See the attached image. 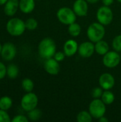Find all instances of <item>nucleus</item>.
Listing matches in <instances>:
<instances>
[{"mask_svg":"<svg viewBox=\"0 0 121 122\" xmlns=\"http://www.w3.org/2000/svg\"><path fill=\"white\" fill-rule=\"evenodd\" d=\"M35 1H39V0H35Z\"/></svg>","mask_w":121,"mask_h":122,"instance_id":"4c0bfd02","label":"nucleus"},{"mask_svg":"<svg viewBox=\"0 0 121 122\" xmlns=\"http://www.w3.org/2000/svg\"><path fill=\"white\" fill-rule=\"evenodd\" d=\"M99 85L103 90H111L115 86V78L110 73L102 74L98 79Z\"/></svg>","mask_w":121,"mask_h":122,"instance_id":"9b49d317","label":"nucleus"},{"mask_svg":"<svg viewBox=\"0 0 121 122\" xmlns=\"http://www.w3.org/2000/svg\"><path fill=\"white\" fill-rule=\"evenodd\" d=\"M73 10L78 16H86L88 11V3L86 0H76L73 4Z\"/></svg>","mask_w":121,"mask_h":122,"instance_id":"ddd939ff","label":"nucleus"},{"mask_svg":"<svg viewBox=\"0 0 121 122\" xmlns=\"http://www.w3.org/2000/svg\"><path fill=\"white\" fill-rule=\"evenodd\" d=\"M117 1H118L119 3H121V0H117Z\"/></svg>","mask_w":121,"mask_h":122,"instance_id":"e433bc0d","label":"nucleus"},{"mask_svg":"<svg viewBox=\"0 0 121 122\" xmlns=\"http://www.w3.org/2000/svg\"><path fill=\"white\" fill-rule=\"evenodd\" d=\"M35 6V0H19V9L24 14L31 13Z\"/></svg>","mask_w":121,"mask_h":122,"instance_id":"dca6fc26","label":"nucleus"},{"mask_svg":"<svg viewBox=\"0 0 121 122\" xmlns=\"http://www.w3.org/2000/svg\"><path fill=\"white\" fill-rule=\"evenodd\" d=\"M29 119L27 117L23 114H18L13 117L11 122H29Z\"/></svg>","mask_w":121,"mask_h":122,"instance_id":"c85d7f7f","label":"nucleus"},{"mask_svg":"<svg viewBox=\"0 0 121 122\" xmlns=\"http://www.w3.org/2000/svg\"><path fill=\"white\" fill-rule=\"evenodd\" d=\"M68 32L72 37H77L81 34V27L79 25V24H78L75 21L68 25Z\"/></svg>","mask_w":121,"mask_h":122,"instance_id":"aec40b11","label":"nucleus"},{"mask_svg":"<svg viewBox=\"0 0 121 122\" xmlns=\"http://www.w3.org/2000/svg\"><path fill=\"white\" fill-rule=\"evenodd\" d=\"M26 29L29 31H34L38 27V21L34 18H29L25 21Z\"/></svg>","mask_w":121,"mask_h":122,"instance_id":"393cba45","label":"nucleus"},{"mask_svg":"<svg viewBox=\"0 0 121 122\" xmlns=\"http://www.w3.org/2000/svg\"><path fill=\"white\" fill-rule=\"evenodd\" d=\"M63 52L68 57L73 56L78 52V44L77 41L73 39H68L63 44Z\"/></svg>","mask_w":121,"mask_h":122,"instance_id":"2eb2a0df","label":"nucleus"},{"mask_svg":"<svg viewBox=\"0 0 121 122\" xmlns=\"http://www.w3.org/2000/svg\"><path fill=\"white\" fill-rule=\"evenodd\" d=\"M96 19L99 23L104 26L109 25L113 19V13L112 9L108 6H101L96 12Z\"/></svg>","mask_w":121,"mask_h":122,"instance_id":"0eeeda50","label":"nucleus"},{"mask_svg":"<svg viewBox=\"0 0 121 122\" xmlns=\"http://www.w3.org/2000/svg\"><path fill=\"white\" fill-rule=\"evenodd\" d=\"M42 116V112L39 109L35 108L33 110L30 111L28 112V118L30 121H33V122H36L38 121L41 119Z\"/></svg>","mask_w":121,"mask_h":122,"instance_id":"b1692460","label":"nucleus"},{"mask_svg":"<svg viewBox=\"0 0 121 122\" xmlns=\"http://www.w3.org/2000/svg\"><path fill=\"white\" fill-rule=\"evenodd\" d=\"M105 34H106L105 26L101 24L98 21L91 24L88 27L87 36L88 39L93 43L102 40Z\"/></svg>","mask_w":121,"mask_h":122,"instance_id":"7ed1b4c3","label":"nucleus"},{"mask_svg":"<svg viewBox=\"0 0 121 122\" xmlns=\"http://www.w3.org/2000/svg\"><path fill=\"white\" fill-rule=\"evenodd\" d=\"M56 16L58 20L64 25H69L76 20V14L73 11V9L67 6L60 8L56 12Z\"/></svg>","mask_w":121,"mask_h":122,"instance_id":"20e7f679","label":"nucleus"},{"mask_svg":"<svg viewBox=\"0 0 121 122\" xmlns=\"http://www.w3.org/2000/svg\"><path fill=\"white\" fill-rule=\"evenodd\" d=\"M1 49H2V44L0 43V54H1Z\"/></svg>","mask_w":121,"mask_h":122,"instance_id":"c9c22d12","label":"nucleus"},{"mask_svg":"<svg viewBox=\"0 0 121 122\" xmlns=\"http://www.w3.org/2000/svg\"><path fill=\"white\" fill-rule=\"evenodd\" d=\"M101 1H102V3L103 5L108 6H110L114 2V0H101Z\"/></svg>","mask_w":121,"mask_h":122,"instance_id":"2f4dec72","label":"nucleus"},{"mask_svg":"<svg viewBox=\"0 0 121 122\" xmlns=\"http://www.w3.org/2000/svg\"><path fill=\"white\" fill-rule=\"evenodd\" d=\"M88 112L93 118L98 119L105 116L106 112V104L101 99H94L89 104Z\"/></svg>","mask_w":121,"mask_h":122,"instance_id":"39448f33","label":"nucleus"},{"mask_svg":"<svg viewBox=\"0 0 121 122\" xmlns=\"http://www.w3.org/2000/svg\"><path fill=\"white\" fill-rule=\"evenodd\" d=\"M98 121L100 122H108V118H106L105 116H103V117H101V118H99L98 119Z\"/></svg>","mask_w":121,"mask_h":122,"instance_id":"473e14b6","label":"nucleus"},{"mask_svg":"<svg viewBox=\"0 0 121 122\" xmlns=\"http://www.w3.org/2000/svg\"><path fill=\"white\" fill-rule=\"evenodd\" d=\"M112 47L113 50L121 52V34L117 35L115 36L112 41Z\"/></svg>","mask_w":121,"mask_h":122,"instance_id":"a878e982","label":"nucleus"},{"mask_svg":"<svg viewBox=\"0 0 121 122\" xmlns=\"http://www.w3.org/2000/svg\"><path fill=\"white\" fill-rule=\"evenodd\" d=\"M56 52V45L53 39L49 37L43 39L38 45V53L44 59L53 57Z\"/></svg>","mask_w":121,"mask_h":122,"instance_id":"f257e3e1","label":"nucleus"},{"mask_svg":"<svg viewBox=\"0 0 121 122\" xmlns=\"http://www.w3.org/2000/svg\"><path fill=\"white\" fill-rule=\"evenodd\" d=\"M99 0H86V1L89 4H96Z\"/></svg>","mask_w":121,"mask_h":122,"instance_id":"72a5a7b5","label":"nucleus"},{"mask_svg":"<svg viewBox=\"0 0 121 122\" xmlns=\"http://www.w3.org/2000/svg\"><path fill=\"white\" fill-rule=\"evenodd\" d=\"M66 56V54H65V53H64L63 51H56V52L55 53V54H54V56H53V58H54L56 61H58V62H61V61H62L64 60V59H65Z\"/></svg>","mask_w":121,"mask_h":122,"instance_id":"c756f323","label":"nucleus"},{"mask_svg":"<svg viewBox=\"0 0 121 122\" xmlns=\"http://www.w3.org/2000/svg\"><path fill=\"white\" fill-rule=\"evenodd\" d=\"M21 87L26 93L31 92L34 88V83L31 79L25 78L21 81Z\"/></svg>","mask_w":121,"mask_h":122,"instance_id":"5701e85b","label":"nucleus"},{"mask_svg":"<svg viewBox=\"0 0 121 122\" xmlns=\"http://www.w3.org/2000/svg\"><path fill=\"white\" fill-rule=\"evenodd\" d=\"M19 9V0H7L4 5V13L8 16H14Z\"/></svg>","mask_w":121,"mask_h":122,"instance_id":"4468645a","label":"nucleus"},{"mask_svg":"<svg viewBox=\"0 0 121 122\" xmlns=\"http://www.w3.org/2000/svg\"><path fill=\"white\" fill-rule=\"evenodd\" d=\"M19 74V69L15 64H11L6 66V76L11 79L17 78Z\"/></svg>","mask_w":121,"mask_h":122,"instance_id":"a211bd4d","label":"nucleus"},{"mask_svg":"<svg viewBox=\"0 0 121 122\" xmlns=\"http://www.w3.org/2000/svg\"><path fill=\"white\" fill-rule=\"evenodd\" d=\"M13 105L12 99L8 96H3L0 98V109L8 111Z\"/></svg>","mask_w":121,"mask_h":122,"instance_id":"6ab92c4d","label":"nucleus"},{"mask_svg":"<svg viewBox=\"0 0 121 122\" xmlns=\"http://www.w3.org/2000/svg\"><path fill=\"white\" fill-rule=\"evenodd\" d=\"M6 76V66L5 64L0 61V80L3 79Z\"/></svg>","mask_w":121,"mask_h":122,"instance_id":"7c9ffc66","label":"nucleus"},{"mask_svg":"<svg viewBox=\"0 0 121 122\" xmlns=\"http://www.w3.org/2000/svg\"><path fill=\"white\" fill-rule=\"evenodd\" d=\"M39 98L34 92H27L21 99V107L23 110L29 112L37 107Z\"/></svg>","mask_w":121,"mask_h":122,"instance_id":"423d86ee","label":"nucleus"},{"mask_svg":"<svg viewBox=\"0 0 121 122\" xmlns=\"http://www.w3.org/2000/svg\"><path fill=\"white\" fill-rule=\"evenodd\" d=\"M121 56L116 51H109L103 57V63L105 66L113 69L118 66L121 62Z\"/></svg>","mask_w":121,"mask_h":122,"instance_id":"6e6552de","label":"nucleus"},{"mask_svg":"<svg viewBox=\"0 0 121 122\" xmlns=\"http://www.w3.org/2000/svg\"><path fill=\"white\" fill-rule=\"evenodd\" d=\"M95 51V44L93 42L83 41L80 45H78V53L83 58H89L94 54Z\"/></svg>","mask_w":121,"mask_h":122,"instance_id":"9d476101","label":"nucleus"},{"mask_svg":"<svg viewBox=\"0 0 121 122\" xmlns=\"http://www.w3.org/2000/svg\"><path fill=\"white\" fill-rule=\"evenodd\" d=\"M44 67L45 71L50 75H57L61 69L59 62L53 57L45 59Z\"/></svg>","mask_w":121,"mask_h":122,"instance_id":"f8f14e48","label":"nucleus"},{"mask_svg":"<svg viewBox=\"0 0 121 122\" xmlns=\"http://www.w3.org/2000/svg\"><path fill=\"white\" fill-rule=\"evenodd\" d=\"M6 1H7V0H0V6L4 5Z\"/></svg>","mask_w":121,"mask_h":122,"instance_id":"f704fd0d","label":"nucleus"},{"mask_svg":"<svg viewBox=\"0 0 121 122\" xmlns=\"http://www.w3.org/2000/svg\"><path fill=\"white\" fill-rule=\"evenodd\" d=\"M1 58L7 61H12L16 55V47L12 42L7 41L2 45L0 54Z\"/></svg>","mask_w":121,"mask_h":122,"instance_id":"1a4fd4ad","label":"nucleus"},{"mask_svg":"<svg viewBox=\"0 0 121 122\" xmlns=\"http://www.w3.org/2000/svg\"><path fill=\"white\" fill-rule=\"evenodd\" d=\"M103 93V89L100 87H95L91 92V97L93 99H101Z\"/></svg>","mask_w":121,"mask_h":122,"instance_id":"bb28decb","label":"nucleus"},{"mask_svg":"<svg viewBox=\"0 0 121 122\" xmlns=\"http://www.w3.org/2000/svg\"><path fill=\"white\" fill-rule=\"evenodd\" d=\"M109 44L104 40H100L95 43V51L101 56L105 55L108 51H109Z\"/></svg>","mask_w":121,"mask_h":122,"instance_id":"f3484780","label":"nucleus"},{"mask_svg":"<svg viewBox=\"0 0 121 122\" xmlns=\"http://www.w3.org/2000/svg\"><path fill=\"white\" fill-rule=\"evenodd\" d=\"M9 114L7 111L0 109V122H11Z\"/></svg>","mask_w":121,"mask_h":122,"instance_id":"cd10ccee","label":"nucleus"},{"mask_svg":"<svg viewBox=\"0 0 121 122\" xmlns=\"http://www.w3.org/2000/svg\"><path fill=\"white\" fill-rule=\"evenodd\" d=\"M93 117L89 112L81 111L76 116V120L78 122H91L92 121Z\"/></svg>","mask_w":121,"mask_h":122,"instance_id":"4be33fe9","label":"nucleus"},{"mask_svg":"<svg viewBox=\"0 0 121 122\" xmlns=\"http://www.w3.org/2000/svg\"><path fill=\"white\" fill-rule=\"evenodd\" d=\"M6 29L8 34L12 36H20L26 31L25 21L18 17H12L6 24Z\"/></svg>","mask_w":121,"mask_h":122,"instance_id":"f03ea898","label":"nucleus"},{"mask_svg":"<svg viewBox=\"0 0 121 122\" xmlns=\"http://www.w3.org/2000/svg\"><path fill=\"white\" fill-rule=\"evenodd\" d=\"M101 99L106 104L110 105L115 101V95L111 90H104Z\"/></svg>","mask_w":121,"mask_h":122,"instance_id":"412c9836","label":"nucleus"}]
</instances>
